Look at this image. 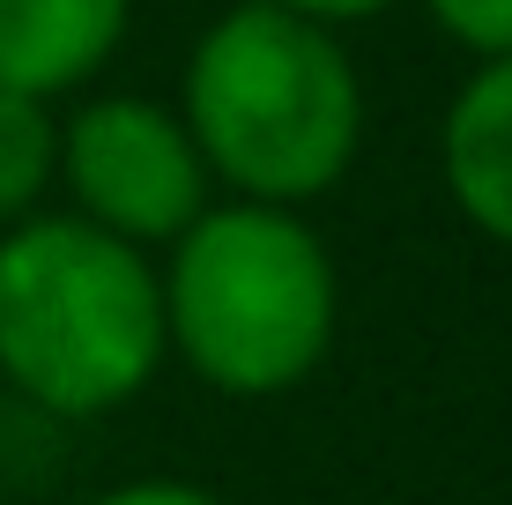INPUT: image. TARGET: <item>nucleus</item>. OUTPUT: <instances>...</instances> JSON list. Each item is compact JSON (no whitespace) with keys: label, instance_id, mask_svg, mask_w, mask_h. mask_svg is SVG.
<instances>
[{"label":"nucleus","instance_id":"f257e3e1","mask_svg":"<svg viewBox=\"0 0 512 505\" xmlns=\"http://www.w3.org/2000/svg\"><path fill=\"white\" fill-rule=\"evenodd\" d=\"M179 119L208 179H223L238 201L305 208L357 164L364 82L334 30L275 0H245L201 30Z\"/></svg>","mask_w":512,"mask_h":505},{"label":"nucleus","instance_id":"f03ea898","mask_svg":"<svg viewBox=\"0 0 512 505\" xmlns=\"http://www.w3.org/2000/svg\"><path fill=\"white\" fill-rule=\"evenodd\" d=\"M164 290V350L216 394L268 402L305 387L334 350V260L297 208L231 201L201 208L171 238Z\"/></svg>","mask_w":512,"mask_h":505},{"label":"nucleus","instance_id":"7ed1b4c3","mask_svg":"<svg viewBox=\"0 0 512 505\" xmlns=\"http://www.w3.org/2000/svg\"><path fill=\"white\" fill-rule=\"evenodd\" d=\"M164 364V290L141 246L82 216L0 238V379L52 416H104Z\"/></svg>","mask_w":512,"mask_h":505},{"label":"nucleus","instance_id":"20e7f679","mask_svg":"<svg viewBox=\"0 0 512 505\" xmlns=\"http://www.w3.org/2000/svg\"><path fill=\"white\" fill-rule=\"evenodd\" d=\"M60 171L75 216L127 246H171L208 208V164L186 119L149 97H97L67 119Z\"/></svg>","mask_w":512,"mask_h":505},{"label":"nucleus","instance_id":"39448f33","mask_svg":"<svg viewBox=\"0 0 512 505\" xmlns=\"http://www.w3.org/2000/svg\"><path fill=\"white\" fill-rule=\"evenodd\" d=\"M134 0H0V90L67 97L97 75L127 38Z\"/></svg>","mask_w":512,"mask_h":505},{"label":"nucleus","instance_id":"423d86ee","mask_svg":"<svg viewBox=\"0 0 512 505\" xmlns=\"http://www.w3.org/2000/svg\"><path fill=\"white\" fill-rule=\"evenodd\" d=\"M446 194L483 238L512 246V60H483L446 112Z\"/></svg>","mask_w":512,"mask_h":505},{"label":"nucleus","instance_id":"0eeeda50","mask_svg":"<svg viewBox=\"0 0 512 505\" xmlns=\"http://www.w3.org/2000/svg\"><path fill=\"white\" fill-rule=\"evenodd\" d=\"M52 179H60V127H52V104L0 90V231L23 223V216H38Z\"/></svg>","mask_w":512,"mask_h":505},{"label":"nucleus","instance_id":"6e6552de","mask_svg":"<svg viewBox=\"0 0 512 505\" xmlns=\"http://www.w3.org/2000/svg\"><path fill=\"white\" fill-rule=\"evenodd\" d=\"M423 8L475 60H512V0H423Z\"/></svg>","mask_w":512,"mask_h":505},{"label":"nucleus","instance_id":"1a4fd4ad","mask_svg":"<svg viewBox=\"0 0 512 505\" xmlns=\"http://www.w3.org/2000/svg\"><path fill=\"white\" fill-rule=\"evenodd\" d=\"M97 505H223V498L201 491V483H179V476H141V483H119V491H104Z\"/></svg>","mask_w":512,"mask_h":505},{"label":"nucleus","instance_id":"9d476101","mask_svg":"<svg viewBox=\"0 0 512 505\" xmlns=\"http://www.w3.org/2000/svg\"><path fill=\"white\" fill-rule=\"evenodd\" d=\"M275 8L305 15V23H320V30H349V23H372V15H386L394 0H275Z\"/></svg>","mask_w":512,"mask_h":505}]
</instances>
